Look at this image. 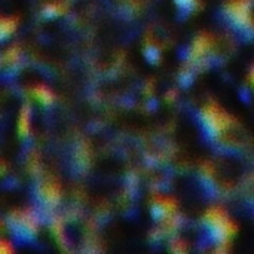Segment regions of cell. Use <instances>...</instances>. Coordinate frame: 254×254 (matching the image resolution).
Wrapping results in <instances>:
<instances>
[{
	"mask_svg": "<svg viewBox=\"0 0 254 254\" xmlns=\"http://www.w3.org/2000/svg\"><path fill=\"white\" fill-rule=\"evenodd\" d=\"M63 12V9H61V6H58V4H48V6H45L43 7V10H42V15L43 16H55V15H58V13H61Z\"/></svg>",
	"mask_w": 254,
	"mask_h": 254,
	"instance_id": "obj_8",
	"label": "cell"
},
{
	"mask_svg": "<svg viewBox=\"0 0 254 254\" xmlns=\"http://www.w3.org/2000/svg\"><path fill=\"white\" fill-rule=\"evenodd\" d=\"M195 1H196V0H176V3H177L180 7H183V9H190V7L195 4Z\"/></svg>",
	"mask_w": 254,
	"mask_h": 254,
	"instance_id": "obj_10",
	"label": "cell"
},
{
	"mask_svg": "<svg viewBox=\"0 0 254 254\" xmlns=\"http://www.w3.org/2000/svg\"><path fill=\"white\" fill-rule=\"evenodd\" d=\"M228 115L217 110L216 106H208L202 110L204 127L211 137H217L228 127Z\"/></svg>",
	"mask_w": 254,
	"mask_h": 254,
	"instance_id": "obj_3",
	"label": "cell"
},
{
	"mask_svg": "<svg viewBox=\"0 0 254 254\" xmlns=\"http://www.w3.org/2000/svg\"><path fill=\"white\" fill-rule=\"evenodd\" d=\"M31 94L43 104H51L54 101V94L45 86H34L31 89Z\"/></svg>",
	"mask_w": 254,
	"mask_h": 254,
	"instance_id": "obj_5",
	"label": "cell"
},
{
	"mask_svg": "<svg viewBox=\"0 0 254 254\" xmlns=\"http://www.w3.org/2000/svg\"><path fill=\"white\" fill-rule=\"evenodd\" d=\"M1 37H7V34H10L15 30V21L12 18H3L1 19Z\"/></svg>",
	"mask_w": 254,
	"mask_h": 254,
	"instance_id": "obj_7",
	"label": "cell"
},
{
	"mask_svg": "<svg viewBox=\"0 0 254 254\" xmlns=\"http://www.w3.org/2000/svg\"><path fill=\"white\" fill-rule=\"evenodd\" d=\"M146 57L152 61V63H156L159 60V52L155 46H147L146 48Z\"/></svg>",
	"mask_w": 254,
	"mask_h": 254,
	"instance_id": "obj_9",
	"label": "cell"
},
{
	"mask_svg": "<svg viewBox=\"0 0 254 254\" xmlns=\"http://www.w3.org/2000/svg\"><path fill=\"white\" fill-rule=\"evenodd\" d=\"M30 107L28 104H24L21 109V115H19V122H18V131L21 137H27L28 131H30Z\"/></svg>",
	"mask_w": 254,
	"mask_h": 254,
	"instance_id": "obj_4",
	"label": "cell"
},
{
	"mask_svg": "<svg viewBox=\"0 0 254 254\" xmlns=\"http://www.w3.org/2000/svg\"><path fill=\"white\" fill-rule=\"evenodd\" d=\"M1 252H3V253H7V252H12V249H9V247H7V244H6V241H1Z\"/></svg>",
	"mask_w": 254,
	"mask_h": 254,
	"instance_id": "obj_11",
	"label": "cell"
},
{
	"mask_svg": "<svg viewBox=\"0 0 254 254\" xmlns=\"http://www.w3.org/2000/svg\"><path fill=\"white\" fill-rule=\"evenodd\" d=\"M204 222L207 223L213 238L217 241V244H228V238L235 234L237 228L235 225L226 217L225 211L222 208H210L204 217Z\"/></svg>",
	"mask_w": 254,
	"mask_h": 254,
	"instance_id": "obj_1",
	"label": "cell"
},
{
	"mask_svg": "<svg viewBox=\"0 0 254 254\" xmlns=\"http://www.w3.org/2000/svg\"><path fill=\"white\" fill-rule=\"evenodd\" d=\"M42 193H43L46 202H49L52 205H55L58 202V199H60V193H58V189H57L55 185H49V183L45 185L43 189H42Z\"/></svg>",
	"mask_w": 254,
	"mask_h": 254,
	"instance_id": "obj_6",
	"label": "cell"
},
{
	"mask_svg": "<svg viewBox=\"0 0 254 254\" xmlns=\"http://www.w3.org/2000/svg\"><path fill=\"white\" fill-rule=\"evenodd\" d=\"M250 6H252V0H231L226 4L228 15L234 21L235 25L246 28V30L254 28L252 25Z\"/></svg>",
	"mask_w": 254,
	"mask_h": 254,
	"instance_id": "obj_2",
	"label": "cell"
}]
</instances>
